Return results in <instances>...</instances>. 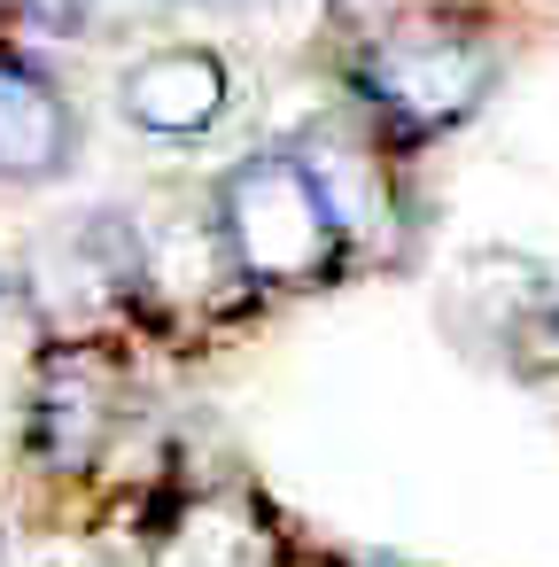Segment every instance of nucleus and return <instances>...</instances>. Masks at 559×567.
I'll return each mask as SVG.
<instances>
[{
    "label": "nucleus",
    "mask_w": 559,
    "mask_h": 567,
    "mask_svg": "<svg viewBox=\"0 0 559 567\" xmlns=\"http://www.w3.org/2000/svg\"><path fill=\"white\" fill-rule=\"evenodd\" d=\"M497 71L505 55L466 9H396L350 48V110L381 141L427 148L489 102Z\"/></svg>",
    "instance_id": "1"
},
{
    "label": "nucleus",
    "mask_w": 559,
    "mask_h": 567,
    "mask_svg": "<svg viewBox=\"0 0 559 567\" xmlns=\"http://www.w3.org/2000/svg\"><path fill=\"white\" fill-rule=\"evenodd\" d=\"M133 358L117 334H48L24 381V458L55 482H94L133 435Z\"/></svg>",
    "instance_id": "2"
},
{
    "label": "nucleus",
    "mask_w": 559,
    "mask_h": 567,
    "mask_svg": "<svg viewBox=\"0 0 559 567\" xmlns=\"http://www.w3.org/2000/svg\"><path fill=\"white\" fill-rule=\"evenodd\" d=\"M210 218H218V234H226V249L257 296H311L350 265L288 148L234 156L210 179Z\"/></svg>",
    "instance_id": "3"
},
{
    "label": "nucleus",
    "mask_w": 559,
    "mask_h": 567,
    "mask_svg": "<svg viewBox=\"0 0 559 567\" xmlns=\"http://www.w3.org/2000/svg\"><path fill=\"white\" fill-rule=\"evenodd\" d=\"M125 234H133V319H148L164 334H195V327H226V311L257 303V288L241 280V265L210 218V187L125 210Z\"/></svg>",
    "instance_id": "4"
},
{
    "label": "nucleus",
    "mask_w": 559,
    "mask_h": 567,
    "mask_svg": "<svg viewBox=\"0 0 559 567\" xmlns=\"http://www.w3.org/2000/svg\"><path fill=\"white\" fill-rule=\"evenodd\" d=\"M280 148L311 179V195H319V210H327V226H334V241H342L350 265L389 257L404 241V179H396V156L404 148L381 141L358 110H327V117H311Z\"/></svg>",
    "instance_id": "5"
},
{
    "label": "nucleus",
    "mask_w": 559,
    "mask_h": 567,
    "mask_svg": "<svg viewBox=\"0 0 559 567\" xmlns=\"http://www.w3.org/2000/svg\"><path fill=\"white\" fill-rule=\"evenodd\" d=\"M24 311L48 334H117L133 319V234L125 210H79L17 265Z\"/></svg>",
    "instance_id": "6"
},
{
    "label": "nucleus",
    "mask_w": 559,
    "mask_h": 567,
    "mask_svg": "<svg viewBox=\"0 0 559 567\" xmlns=\"http://www.w3.org/2000/svg\"><path fill=\"white\" fill-rule=\"evenodd\" d=\"M117 117L148 141H210L234 117V63L218 48H148L117 79Z\"/></svg>",
    "instance_id": "7"
},
{
    "label": "nucleus",
    "mask_w": 559,
    "mask_h": 567,
    "mask_svg": "<svg viewBox=\"0 0 559 567\" xmlns=\"http://www.w3.org/2000/svg\"><path fill=\"white\" fill-rule=\"evenodd\" d=\"M71 156H79V117L63 86L40 63H24V48L0 40V187H40L71 172Z\"/></svg>",
    "instance_id": "8"
},
{
    "label": "nucleus",
    "mask_w": 559,
    "mask_h": 567,
    "mask_svg": "<svg viewBox=\"0 0 559 567\" xmlns=\"http://www.w3.org/2000/svg\"><path fill=\"white\" fill-rule=\"evenodd\" d=\"M0 24L17 40H63L86 24V0H0Z\"/></svg>",
    "instance_id": "9"
},
{
    "label": "nucleus",
    "mask_w": 559,
    "mask_h": 567,
    "mask_svg": "<svg viewBox=\"0 0 559 567\" xmlns=\"http://www.w3.org/2000/svg\"><path fill=\"white\" fill-rule=\"evenodd\" d=\"M17 303H24V288H17V265H0V319H9Z\"/></svg>",
    "instance_id": "10"
}]
</instances>
